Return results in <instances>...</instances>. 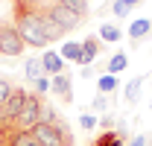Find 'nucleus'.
I'll list each match as a JSON object with an SVG mask.
<instances>
[{
	"label": "nucleus",
	"instance_id": "nucleus-1",
	"mask_svg": "<svg viewBox=\"0 0 152 146\" xmlns=\"http://www.w3.org/2000/svg\"><path fill=\"white\" fill-rule=\"evenodd\" d=\"M12 23L18 26L20 38L26 41V47H47V44H50V38L44 32V18H41V12L15 3V20H12Z\"/></svg>",
	"mask_w": 152,
	"mask_h": 146
},
{
	"label": "nucleus",
	"instance_id": "nucleus-2",
	"mask_svg": "<svg viewBox=\"0 0 152 146\" xmlns=\"http://www.w3.org/2000/svg\"><path fill=\"white\" fill-rule=\"evenodd\" d=\"M26 50V41L20 38L18 26L12 20H3L0 23V55H9V58H18Z\"/></svg>",
	"mask_w": 152,
	"mask_h": 146
},
{
	"label": "nucleus",
	"instance_id": "nucleus-3",
	"mask_svg": "<svg viewBox=\"0 0 152 146\" xmlns=\"http://www.w3.org/2000/svg\"><path fill=\"white\" fill-rule=\"evenodd\" d=\"M44 102H47V99H44L41 93H29L26 102H23V108H20V114L15 117V128L29 131V128L41 120V108H44Z\"/></svg>",
	"mask_w": 152,
	"mask_h": 146
},
{
	"label": "nucleus",
	"instance_id": "nucleus-4",
	"mask_svg": "<svg viewBox=\"0 0 152 146\" xmlns=\"http://www.w3.org/2000/svg\"><path fill=\"white\" fill-rule=\"evenodd\" d=\"M47 12H50V18L56 20L58 26H61V29H64V32H70V29H76V26H79V23H82V15H76V12H70V9H67V6H61V3H53V6H50V9H47Z\"/></svg>",
	"mask_w": 152,
	"mask_h": 146
},
{
	"label": "nucleus",
	"instance_id": "nucleus-5",
	"mask_svg": "<svg viewBox=\"0 0 152 146\" xmlns=\"http://www.w3.org/2000/svg\"><path fill=\"white\" fill-rule=\"evenodd\" d=\"M50 93H56L61 102H73V76L67 73L50 76Z\"/></svg>",
	"mask_w": 152,
	"mask_h": 146
},
{
	"label": "nucleus",
	"instance_id": "nucleus-6",
	"mask_svg": "<svg viewBox=\"0 0 152 146\" xmlns=\"http://www.w3.org/2000/svg\"><path fill=\"white\" fill-rule=\"evenodd\" d=\"M32 134L41 140V146H64V140H61V134H58V128L53 123H35Z\"/></svg>",
	"mask_w": 152,
	"mask_h": 146
},
{
	"label": "nucleus",
	"instance_id": "nucleus-7",
	"mask_svg": "<svg viewBox=\"0 0 152 146\" xmlns=\"http://www.w3.org/2000/svg\"><path fill=\"white\" fill-rule=\"evenodd\" d=\"M26 96L29 93L23 91V88H12V96L3 102V111L9 114V120H12V126H15V117L20 114V108H23V102H26Z\"/></svg>",
	"mask_w": 152,
	"mask_h": 146
},
{
	"label": "nucleus",
	"instance_id": "nucleus-8",
	"mask_svg": "<svg viewBox=\"0 0 152 146\" xmlns=\"http://www.w3.org/2000/svg\"><path fill=\"white\" fill-rule=\"evenodd\" d=\"M96 55H99V38L96 35L82 38V61H79V67H91L96 61Z\"/></svg>",
	"mask_w": 152,
	"mask_h": 146
},
{
	"label": "nucleus",
	"instance_id": "nucleus-9",
	"mask_svg": "<svg viewBox=\"0 0 152 146\" xmlns=\"http://www.w3.org/2000/svg\"><path fill=\"white\" fill-rule=\"evenodd\" d=\"M91 146H126V128H123V123H120V128H108V131H102Z\"/></svg>",
	"mask_w": 152,
	"mask_h": 146
},
{
	"label": "nucleus",
	"instance_id": "nucleus-10",
	"mask_svg": "<svg viewBox=\"0 0 152 146\" xmlns=\"http://www.w3.org/2000/svg\"><path fill=\"white\" fill-rule=\"evenodd\" d=\"M6 146H41V140L32 134V128H29V131L15 128V131H9V134H6Z\"/></svg>",
	"mask_w": 152,
	"mask_h": 146
},
{
	"label": "nucleus",
	"instance_id": "nucleus-11",
	"mask_svg": "<svg viewBox=\"0 0 152 146\" xmlns=\"http://www.w3.org/2000/svg\"><path fill=\"white\" fill-rule=\"evenodd\" d=\"M41 64H44V73L47 76H58V73H64V58L53 50H47V53L41 55Z\"/></svg>",
	"mask_w": 152,
	"mask_h": 146
},
{
	"label": "nucleus",
	"instance_id": "nucleus-12",
	"mask_svg": "<svg viewBox=\"0 0 152 146\" xmlns=\"http://www.w3.org/2000/svg\"><path fill=\"white\" fill-rule=\"evenodd\" d=\"M149 32H152V20L149 18H137V20L129 23V38H132V44H140Z\"/></svg>",
	"mask_w": 152,
	"mask_h": 146
},
{
	"label": "nucleus",
	"instance_id": "nucleus-13",
	"mask_svg": "<svg viewBox=\"0 0 152 146\" xmlns=\"http://www.w3.org/2000/svg\"><path fill=\"white\" fill-rule=\"evenodd\" d=\"M143 79H149V73L129 79V85L123 88V102H126V105H134V102H137V96H140V88H143Z\"/></svg>",
	"mask_w": 152,
	"mask_h": 146
},
{
	"label": "nucleus",
	"instance_id": "nucleus-14",
	"mask_svg": "<svg viewBox=\"0 0 152 146\" xmlns=\"http://www.w3.org/2000/svg\"><path fill=\"white\" fill-rule=\"evenodd\" d=\"M61 58H67V61H82V41H64L61 44V50H58Z\"/></svg>",
	"mask_w": 152,
	"mask_h": 146
},
{
	"label": "nucleus",
	"instance_id": "nucleus-15",
	"mask_svg": "<svg viewBox=\"0 0 152 146\" xmlns=\"http://www.w3.org/2000/svg\"><path fill=\"white\" fill-rule=\"evenodd\" d=\"M23 73H26V82H29V85H32L35 79H41V76H47V73H44V64H41V58H35V55H32V58H26Z\"/></svg>",
	"mask_w": 152,
	"mask_h": 146
},
{
	"label": "nucleus",
	"instance_id": "nucleus-16",
	"mask_svg": "<svg viewBox=\"0 0 152 146\" xmlns=\"http://www.w3.org/2000/svg\"><path fill=\"white\" fill-rule=\"evenodd\" d=\"M41 18H44V32H47V38H50V44H53V41H58V38H64V35H67V32H64V29L58 26L56 20L50 18V12H41Z\"/></svg>",
	"mask_w": 152,
	"mask_h": 146
},
{
	"label": "nucleus",
	"instance_id": "nucleus-17",
	"mask_svg": "<svg viewBox=\"0 0 152 146\" xmlns=\"http://www.w3.org/2000/svg\"><path fill=\"white\" fill-rule=\"evenodd\" d=\"M117 85H120V82H117V76H114V73H102V76L96 79V91L105 93V96H111V93L117 91Z\"/></svg>",
	"mask_w": 152,
	"mask_h": 146
},
{
	"label": "nucleus",
	"instance_id": "nucleus-18",
	"mask_svg": "<svg viewBox=\"0 0 152 146\" xmlns=\"http://www.w3.org/2000/svg\"><path fill=\"white\" fill-rule=\"evenodd\" d=\"M96 38H99V41H108V44H117V41L123 38V29H120V26H114V23H102Z\"/></svg>",
	"mask_w": 152,
	"mask_h": 146
},
{
	"label": "nucleus",
	"instance_id": "nucleus-19",
	"mask_svg": "<svg viewBox=\"0 0 152 146\" xmlns=\"http://www.w3.org/2000/svg\"><path fill=\"white\" fill-rule=\"evenodd\" d=\"M126 67H129V53L120 50V53H114L111 58H108V73H114V76L120 70H126Z\"/></svg>",
	"mask_w": 152,
	"mask_h": 146
},
{
	"label": "nucleus",
	"instance_id": "nucleus-20",
	"mask_svg": "<svg viewBox=\"0 0 152 146\" xmlns=\"http://www.w3.org/2000/svg\"><path fill=\"white\" fill-rule=\"evenodd\" d=\"M53 126L58 128V134H61V140H64V146H73V131H70V126H67V120H64V117H58V114H56Z\"/></svg>",
	"mask_w": 152,
	"mask_h": 146
},
{
	"label": "nucleus",
	"instance_id": "nucleus-21",
	"mask_svg": "<svg viewBox=\"0 0 152 146\" xmlns=\"http://www.w3.org/2000/svg\"><path fill=\"white\" fill-rule=\"evenodd\" d=\"M58 3L67 6V9L76 12V15H82V18H88V12H91V9H88V0H58Z\"/></svg>",
	"mask_w": 152,
	"mask_h": 146
},
{
	"label": "nucleus",
	"instance_id": "nucleus-22",
	"mask_svg": "<svg viewBox=\"0 0 152 146\" xmlns=\"http://www.w3.org/2000/svg\"><path fill=\"white\" fill-rule=\"evenodd\" d=\"M91 108H94L96 114H105V111H108V96H105V93H96L94 99H91Z\"/></svg>",
	"mask_w": 152,
	"mask_h": 146
},
{
	"label": "nucleus",
	"instance_id": "nucleus-23",
	"mask_svg": "<svg viewBox=\"0 0 152 146\" xmlns=\"http://www.w3.org/2000/svg\"><path fill=\"white\" fill-rule=\"evenodd\" d=\"M32 88H35V93H41V96H44V93L50 91V76H41V79H35V82H32Z\"/></svg>",
	"mask_w": 152,
	"mask_h": 146
},
{
	"label": "nucleus",
	"instance_id": "nucleus-24",
	"mask_svg": "<svg viewBox=\"0 0 152 146\" xmlns=\"http://www.w3.org/2000/svg\"><path fill=\"white\" fill-rule=\"evenodd\" d=\"M79 126L85 128V131H91V128H96L99 123H96V117H94V114H82V117H79Z\"/></svg>",
	"mask_w": 152,
	"mask_h": 146
},
{
	"label": "nucleus",
	"instance_id": "nucleus-25",
	"mask_svg": "<svg viewBox=\"0 0 152 146\" xmlns=\"http://www.w3.org/2000/svg\"><path fill=\"white\" fill-rule=\"evenodd\" d=\"M111 12H114V15H117V18H129V6H126L123 0H114Z\"/></svg>",
	"mask_w": 152,
	"mask_h": 146
},
{
	"label": "nucleus",
	"instance_id": "nucleus-26",
	"mask_svg": "<svg viewBox=\"0 0 152 146\" xmlns=\"http://www.w3.org/2000/svg\"><path fill=\"white\" fill-rule=\"evenodd\" d=\"M9 96H12V85H9V79H0V105H3Z\"/></svg>",
	"mask_w": 152,
	"mask_h": 146
},
{
	"label": "nucleus",
	"instance_id": "nucleus-27",
	"mask_svg": "<svg viewBox=\"0 0 152 146\" xmlns=\"http://www.w3.org/2000/svg\"><path fill=\"white\" fill-rule=\"evenodd\" d=\"M129 146H146V134H137V137H132V143Z\"/></svg>",
	"mask_w": 152,
	"mask_h": 146
},
{
	"label": "nucleus",
	"instance_id": "nucleus-28",
	"mask_svg": "<svg viewBox=\"0 0 152 146\" xmlns=\"http://www.w3.org/2000/svg\"><path fill=\"white\" fill-rule=\"evenodd\" d=\"M123 3H126V6H129V9H134V6H140V3H143V0H123Z\"/></svg>",
	"mask_w": 152,
	"mask_h": 146
},
{
	"label": "nucleus",
	"instance_id": "nucleus-29",
	"mask_svg": "<svg viewBox=\"0 0 152 146\" xmlns=\"http://www.w3.org/2000/svg\"><path fill=\"white\" fill-rule=\"evenodd\" d=\"M146 146H152V131H149V134H146Z\"/></svg>",
	"mask_w": 152,
	"mask_h": 146
},
{
	"label": "nucleus",
	"instance_id": "nucleus-30",
	"mask_svg": "<svg viewBox=\"0 0 152 146\" xmlns=\"http://www.w3.org/2000/svg\"><path fill=\"white\" fill-rule=\"evenodd\" d=\"M149 108H152V102H149Z\"/></svg>",
	"mask_w": 152,
	"mask_h": 146
}]
</instances>
